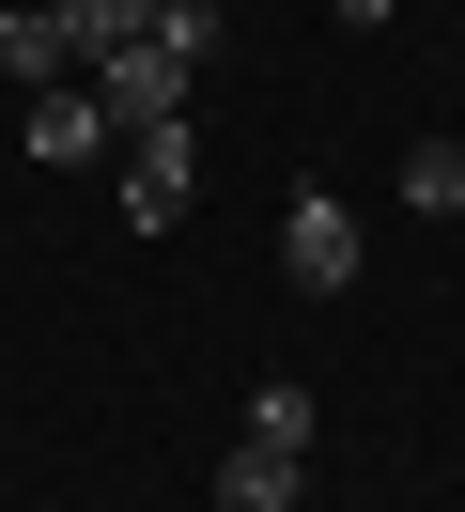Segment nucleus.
<instances>
[{
    "mask_svg": "<svg viewBox=\"0 0 465 512\" xmlns=\"http://www.w3.org/2000/svg\"><path fill=\"white\" fill-rule=\"evenodd\" d=\"M186 202H202L186 125H140V140H124V233H186Z\"/></svg>",
    "mask_w": 465,
    "mask_h": 512,
    "instance_id": "f03ea898",
    "label": "nucleus"
},
{
    "mask_svg": "<svg viewBox=\"0 0 465 512\" xmlns=\"http://www.w3.org/2000/svg\"><path fill=\"white\" fill-rule=\"evenodd\" d=\"M62 16H78V47H93V63H109L124 32H155V0H62Z\"/></svg>",
    "mask_w": 465,
    "mask_h": 512,
    "instance_id": "1a4fd4ad",
    "label": "nucleus"
},
{
    "mask_svg": "<svg viewBox=\"0 0 465 512\" xmlns=\"http://www.w3.org/2000/svg\"><path fill=\"white\" fill-rule=\"evenodd\" d=\"M310 497V466H295V450H248L233 435V466H217V512H295Z\"/></svg>",
    "mask_w": 465,
    "mask_h": 512,
    "instance_id": "423d86ee",
    "label": "nucleus"
},
{
    "mask_svg": "<svg viewBox=\"0 0 465 512\" xmlns=\"http://www.w3.org/2000/svg\"><path fill=\"white\" fill-rule=\"evenodd\" d=\"M403 218H465V140H419L403 156Z\"/></svg>",
    "mask_w": 465,
    "mask_h": 512,
    "instance_id": "6e6552de",
    "label": "nucleus"
},
{
    "mask_svg": "<svg viewBox=\"0 0 465 512\" xmlns=\"http://www.w3.org/2000/svg\"><path fill=\"white\" fill-rule=\"evenodd\" d=\"M310 435H326V404H310L295 373H264V388H248V450H295V466H310Z\"/></svg>",
    "mask_w": 465,
    "mask_h": 512,
    "instance_id": "0eeeda50",
    "label": "nucleus"
},
{
    "mask_svg": "<svg viewBox=\"0 0 465 512\" xmlns=\"http://www.w3.org/2000/svg\"><path fill=\"white\" fill-rule=\"evenodd\" d=\"M93 47H78V16H62V0H16V16H0V78H31V94H47V78H78Z\"/></svg>",
    "mask_w": 465,
    "mask_h": 512,
    "instance_id": "39448f33",
    "label": "nucleus"
},
{
    "mask_svg": "<svg viewBox=\"0 0 465 512\" xmlns=\"http://www.w3.org/2000/svg\"><path fill=\"white\" fill-rule=\"evenodd\" d=\"M326 16H341V32H388V16H403V0H326Z\"/></svg>",
    "mask_w": 465,
    "mask_h": 512,
    "instance_id": "9d476101",
    "label": "nucleus"
},
{
    "mask_svg": "<svg viewBox=\"0 0 465 512\" xmlns=\"http://www.w3.org/2000/svg\"><path fill=\"white\" fill-rule=\"evenodd\" d=\"M217 32H233L217 0H155V32H124L109 63H78V78H93V109H109L124 140H140V125H186V94H202Z\"/></svg>",
    "mask_w": 465,
    "mask_h": 512,
    "instance_id": "f257e3e1",
    "label": "nucleus"
},
{
    "mask_svg": "<svg viewBox=\"0 0 465 512\" xmlns=\"http://www.w3.org/2000/svg\"><path fill=\"white\" fill-rule=\"evenodd\" d=\"M16 140H31V171H93V156H109V109H93V78H47Z\"/></svg>",
    "mask_w": 465,
    "mask_h": 512,
    "instance_id": "20e7f679",
    "label": "nucleus"
},
{
    "mask_svg": "<svg viewBox=\"0 0 465 512\" xmlns=\"http://www.w3.org/2000/svg\"><path fill=\"white\" fill-rule=\"evenodd\" d=\"M279 264H295V295H341V280H357V202H341V187H295Z\"/></svg>",
    "mask_w": 465,
    "mask_h": 512,
    "instance_id": "7ed1b4c3",
    "label": "nucleus"
}]
</instances>
